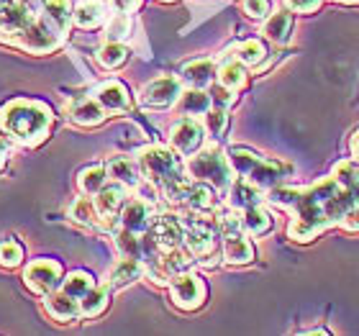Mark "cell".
I'll list each match as a JSON object with an SVG mask.
<instances>
[{"instance_id":"9c48e42d","label":"cell","mask_w":359,"mask_h":336,"mask_svg":"<svg viewBox=\"0 0 359 336\" xmlns=\"http://www.w3.org/2000/svg\"><path fill=\"white\" fill-rule=\"evenodd\" d=\"M216 234L218 224H210L205 218H187L185 221V247L198 257V262L216 254Z\"/></svg>"},{"instance_id":"3957f363","label":"cell","mask_w":359,"mask_h":336,"mask_svg":"<svg viewBox=\"0 0 359 336\" xmlns=\"http://www.w3.org/2000/svg\"><path fill=\"white\" fill-rule=\"evenodd\" d=\"M180 157H182L180 152L167 147H147L139 154V167L147 182L165 195L167 201L175 203H182L185 187L190 185V180L185 177L187 167H182Z\"/></svg>"},{"instance_id":"5b68a950","label":"cell","mask_w":359,"mask_h":336,"mask_svg":"<svg viewBox=\"0 0 359 336\" xmlns=\"http://www.w3.org/2000/svg\"><path fill=\"white\" fill-rule=\"evenodd\" d=\"M187 172L193 180H201V182H208L210 187H216L218 193H226L229 185H231V162H229V154L218 149L216 144L210 147H201V149L190 154L187 159Z\"/></svg>"},{"instance_id":"277c9868","label":"cell","mask_w":359,"mask_h":336,"mask_svg":"<svg viewBox=\"0 0 359 336\" xmlns=\"http://www.w3.org/2000/svg\"><path fill=\"white\" fill-rule=\"evenodd\" d=\"M229 162H231V170L239 177H247L249 182H255L262 190L275 187L280 182V177L290 175V165H285L280 159H264L257 152L244 149V147L229 149Z\"/></svg>"},{"instance_id":"f6af8a7d","label":"cell","mask_w":359,"mask_h":336,"mask_svg":"<svg viewBox=\"0 0 359 336\" xmlns=\"http://www.w3.org/2000/svg\"><path fill=\"white\" fill-rule=\"evenodd\" d=\"M18 6L26 8V11H29V13H34V15H41V11H44V6H46V0H18Z\"/></svg>"},{"instance_id":"484cf974","label":"cell","mask_w":359,"mask_h":336,"mask_svg":"<svg viewBox=\"0 0 359 336\" xmlns=\"http://www.w3.org/2000/svg\"><path fill=\"white\" fill-rule=\"evenodd\" d=\"M290 31H292V13H287V11H277L269 18H264L262 34L272 44H287Z\"/></svg>"},{"instance_id":"1f68e13d","label":"cell","mask_w":359,"mask_h":336,"mask_svg":"<svg viewBox=\"0 0 359 336\" xmlns=\"http://www.w3.org/2000/svg\"><path fill=\"white\" fill-rule=\"evenodd\" d=\"M334 177L346 187V190H352L357 195V203H359V159H341L334 165V172H331Z\"/></svg>"},{"instance_id":"836d02e7","label":"cell","mask_w":359,"mask_h":336,"mask_svg":"<svg viewBox=\"0 0 359 336\" xmlns=\"http://www.w3.org/2000/svg\"><path fill=\"white\" fill-rule=\"evenodd\" d=\"M60 288L67 293V295L80 300L90 288H95V277L90 275V272H85V269H75V272H69V275L62 280Z\"/></svg>"},{"instance_id":"4fadbf2b","label":"cell","mask_w":359,"mask_h":336,"mask_svg":"<svg viewBox=\"0 0 359 336\" xmlns=\"http://www.w3.org/2000/svg\"><path fill=\"white\" fill-rule=\"evenodd\" d=\"M93 201H95V208H97V213H100V218H105V221L111 224L113 218L121 216V210L126 206V185H121V182L108 185V182H105L95 193Z\"/></svg>"},{"instance_id":"8992f818","label":"cell","mask_w":359,"mask_h":336,"mask_svg":"<svg viewBox=\"0 0 359 336\" xmlns=\"http://www.w3.org/2000/svg\"><path fill=\"white\" fill-rule=\"evenodd\" d=\"M0 41L21 46V49H26V52H31V54H49L62 44V36L39 15L36 21H31L26 29L15 31V34H8V36H0Z\"/></svg>"},{"instance_id":"83f0119b","label":"cell","mask_w":359,"mask_h":336,"mask_svg":"<svg viewBox=\"0 0 359 336\" xmlns=\"http://www.w3.org/2000/svg\"><path fill=\"white\" fill-rule=\"evenodd\" d=\"M105 15H108V8L103 0H83L75 8V23L80 29H97L105 21Z\"/></svg>"},{"instance_id":"d4e9b609","label":"cell","mask_w":359,"mask_h":336,"mask_svg":"<svg viewBox=\"0 0 359 336\" xmlns=\"http://www.w3.org/2000/svg\"><path fill=\"white\" fill-rule=\"evenodd\" d=\"M241 226H244V231H247L249 236H257V239H259V236L272 231L275 221L269 216V210L262 208V203H259V206H252V208L241 210Z\"/></svg>"},{"instance_id":"d6a6232c","label":"cell","mask_w":359,"mask_h":336,"mask_svg":"<svg viewBox=\"0 0 359 336\" xmlns=\"http://www.w3.org/2000/svg\"><path fill=\"white\" fill-rule=\"evenodd\" d=\"M69 218L83 226H97L100 213H97V208H95V201L83 193V198H77V201L69 206Z\"/></svg>"},{"instance_id":"bcb514c9","label":"cell","mask_w":359,"mask_h":336,"mask_svg":"<svg viewBox=\"0 0 359 336\" xmlns=\"http://www.w3.org/2000/svg\"><path fill=\"white\" fill-rule=\"evenodd\" d=\"M6 157H8V139L0 136V167L6 165Z\"/></svg>"},{"instance_id":"7c38bea8","label":"cell","mask_w":359,"mask_h":336,"mask_svg":"<svg viewBox=\"0 0 359 336\" xmlns=\"http://www.w3.org/2000/svg\"><path fill=\"white\" fill-rule=\"evenodd\" d=\"M121 226L134 231L142 236L147 229H149L151 218H154V210H151V201L147 198H134V201H126L123 210H121Z\"/></svg>"},{"instance_id":"ee69618b","label":"cell","mask_w":359,"mask_h":336,"mask_svg":"<svg viewBox=\"0 0 359 336\" xmlns=\"http://www.w3.org/2000/svg\"><path fill=\"white\" fill-rule=\"evenodd\" d=\"M113 11H121V13H134V11H139V6H142V0H111Z\"/></svg>"},{"instance_id":"74e56055","label":"cell","mask_w":359,"mask_h":336,"mask_svg":"<svg viewBox=\"0 0 359 336\" xmlns=\"http://www.w3.org/2000/svg\"><path fill=\"white\" fill-rule=\"evenodd\" d=\"M116 247L123 257H136V260H142L144 257V247H142V239H139V234L128 231L121 226V231L116 234Z\"/></svg>"},{"instance_id":"d6986e66","label":"cell","mask_w":359,"mask_h":336,"mask_svg":"<svg viewBox=\"0 0 359 336\" xmlns=\"http://www.w3.org/2000/svg\"><path fill=\"white\" fill-rule=\"evenodd\" d=\"M105 170L116 182L126 187H139L142 185V167H139V159L131 157H111L105 162Z\"/></svg>"},{"instance_id":"603a6c76","label":"cell","mask_w":359,"mask_h":336,"mask_svg":"<svg viewBox=\"0 0 359 336\" xmlns=\"http://www.w3.org/2000/svg\"><path fill=\"white\" fill-rule=\"evenodd\" d=\"M69 119L75 121L77 126H97L105 121V108L95 98H83L69 105Z\"/></svg>"},{"instance_id":"e575fe53","label":"cell","mask_w":359,"mask_h":336,"mask_svg":"<svg viewBox=\"0 0 359 336\" xmlns=\"http://www.w3.org/2000/svg\"><path fill=\"white\" fill-rule=\"evenodd\" d=\"M105 180H108L105 165H93V167H85V170L80 172L77 185H80V190H83L85 195H95L97 190L105 185Z\"/></svg>"},{"instance_id":"7bdbcfd3","label":"cell","mask_w":359,"mask_h":336,"mask_svg":"<svg viewBox=\"0 0 359 336\" xmlns=\"http://www.w3.org/2000/svg\"><path fill=\"white\" fill-rule=\"evenodd\" d=\"M341 229H344V231H352V234L359 231V206L346 210L344 221H341Z\"/></svg>"},{"instance_id":"f35d334b","label":"cell","mask_w":359,"mask_h":336,"mask_svg":"<svg viewBox=\"0 0 359 336\" xmlns=\"http://www.w3.org/2000/svg\"><path fill=\"white\" fill-rule=\"evenodd\" d=\"M23 262V247L15 239L0 241V267L13 269Z\"/></svg>"},{"instance_id":"9a60e30c","label":"cell","mask_w":359,"mask_h":336,"mask_svg":"<svg viewBox=\"0 0 359 336\" xmlns=\"http://www.w3.org/2000/svg\"><path fill=\"white\" fill-rule=\"evenodd\" d=\"M95 100L105 108V113H126L131 108V95L128 88L118 80H108L97 88Z\"/></svg>"},{"instance_id":"8fae6325","label":"cell","mask_w":359,"mask_h":336,"mask_svg":"<svg viewBox=\"0 0 359 336\" xmlns=\"http://www.w3.org/2000/svg\"><path fill=\"white\" fill-rule=\"evenodd\" d=\"M203 142H205V126L198 119H193V116L180 119L170 128V144H172V149L180 152L182 157L195 154L203 147Z\"/></svg>"},{"instance_id":"8d00e7d4","label":"cell","mask_w":359,"mask_h":336,"mask_svg":"<svg viewBox=\"0 0 359 336\" xmlns=\"http://www.w3.org/2000/svg\"><path fill=\"white\" fill-rule=\"evenodd\" d=\"M203 126H205L208 136L221 139V136L226 134V128H229V108H218V105H213V108L203 116Z\"/></svg>"},{"instance_id":"7402d4cb","label":"cell","mask_w":359,"mask_h":336,"mask_svg":"<svg viewBox=\"0 0 359 336\" xmlns=\"http://www.w3.org/2000/svg\"><path fill=\"white\" fill-rule=\"evenodd\" d=\"M142 275H144V262L136 260V257H123L108 272V285L111 288H126V285L136 283Z\"/></svg>"},{"instance_id":"e0dca14e","label":"cell","mask_w":359,"mask_h":336,"mask_svg":"<svg viewBox=\"0 0 359 336\" xmlns=\"http://www.w3.org/2000/svg\"><path fill=\"white\" fill-rule=\"evenodd\" d=\"M226 193H229V206H231L233 210H247V208H252V206H259V203L264 201L262 187H257L255 182H249L247 177L233 180Z\"/></svg>"},{"instance_id":"7dc6e473","label":"cell","mask_w":359,"mask_h":336,"mask_svg":"<svg viewBox=\"0 0 359 336\" xmlns=\"http://www.w3.org/2000/svg\"><path fill=\"white\" fill-rule=\"evenodd\" d=\"M337 3H346V6H359V0H337Z\"/></svg>"},{"instance_id":"ab89813d","label":"cell","mask_w":359,"mask_h":336,"mask_svg":"<svg viewBox=\"0 0 359 336\" xmlns=\"http://www.w3.org/2000/svg\"><path fill=\"white\" fill-rule=\"evenodd\" d=\"M244 13L255 21H264L272 15V0H244Z\"/></svg>"},{"instance_id":"2e32d148","label":"cell","mask_w":359,"mask_h":336,"mask_svg":"<svg viewBox=\"0 0 359 336\" xmlns=\"http://www.w3.org/2000/svg\"><path fill=\"white\" fill-rule=\"evenodd\" d=\"M224 260L233 267H241V264H249L255 262V247L249 241L247 231H233L224 236Z\"/></svg>"},{"instance_id":"d590c367","label":"cell","mask_w":359,"mask_h":336,"mask_svg":"<svg viewBox=\"0 0 359 336\" xmlns=\"http://www.w3.org/2000/svg\"><path fill=\"white\" fill-rule=\"evenodd\" d=\"M131 36V13H116L108 18V26H105V39L108 41H126Z\"/></svg>"},{"instance_id":"f546056e","label":"cell","mask_w":359,"mask_h":336,"mask_svg":"<svg viewBox=\"0 0 359 336\" xmlns=\"http://www.w3.org/2000/svg\"><path fill=\"white\" fill-rule=\"evenodd\" d=\"M236 60L247 67H259L267 60V46H264L262 39H247L236 46Z\"/></svg>"},{"instance_id":"5bb4252c","label":"cell","mask_w":359,"mask_h":336,"mask_svg":"<svg viewBox=\"0 0 359 336\" xmlns=\"http://www.w3.org/2000/svg\"><path fill=\"white\" fill-rule=\"evenodd\" d=\"M44 308H46V314L52 316L54 321H60V323H72L80 318V300L72 298V295H67V293L62 290H54L46 295L44 300Z\"/></svg>"},{"instance_id":"60d3db41","label":"cell","mask_w":359,"mask_h":336,"mask_svg":"<svg viewBox=\"0 0 359 336\" xmlns=\"http://www.w3.org/2000/svg\"><path fill=\"white\" fill-rule=\"evenodd\" d=\"M236 93L229 88H224V85H210V100H213V105H218V108H231L233 103H236Z\"/></svg>"},{"instance_id":"52a82bcc","label":"cell","mask_w":359,"mask_h":336,"mask_svg":"<svg viewBox=\"0 0 359 336\" xmlns=\"http://www.w3.org/2000/svg\"><path fill=\"white\" fill-rule=\"evenodd\" d=\"M170 295H172V303L180 311H198L208 298V285H205L203 277L193 275L187 269V272H180V275L172 277Z\"/></svg>"},{"instance_id":"b9f144b4","label":"cell","mask_w":359,"mask_h":336,"mask_svg":"<svg viewBox=\"0 0 359 336\" xmlns=\"http://www.w3.org/2000/svg\"><path fill=\"white\" fill-rule=\"evenodd\" d=\"M287 6H290L295 13H313V11H318L321 0H287Z\"/></svg>"},{"instance_id":"cb8c5ba5","label":"cell","mask_w":359,"mask_h":336,"mask_svg":"<svg viewBox=\"0 0 359 336\" xmlns=\"http://www.w3.org/2000/svg\"><path fill=\"white\" fill-rule=\"evenodd\" d=\"M108 303H111V285H95L80 298V314L83 318H97L108 308Z\"/></svg>"},{"instance_id":"6da1fadb","label":"cell","mask_w":359,"mask_h":336,"mask_svg":"<svg viewBox=\"0 0 359 336\" xmlns=\"http://www.w3.org/2000/svg\"><path fill=\"white\" fill-rule=\"evenodd\" d=\"M267 201L292 216L287 236L298 244H308L326 229L339 226L346 210L359 206L357 195L346 190L334 175L308 187H269Z\"/></svg>"},{"instance_id":"4dcf8cb0","label":"cell","mask_w":359,"mask_h":336,"mask_svg":"<svg viewBox=\"0 0 359 336\" xmlns=\"http://www.w3.org/2000/svg\"><path fill=\"white\" fill-rule=\"evenodd\" d=\"M97 65L103 69H116L121 65H126L128 60V49L123 46V41H108L105 46L97 49Z\"/></svg>"},{"instance_id":"f1b7e54d","label":"cell","mask_w":359,"mask_h":336,"mask_svg":"<svg viewBox=\"0 0 359 336\" xmlns=\"http://www.w3.org/2000/svg\"><path fill=\"white\" fill-rule=\"evenodd\" d=\"M218 83L224 85V88L233 90V93H241V90L247 88V83H249L247 65H241L239 60L224 62V65L218 67Z\"/></svg>"},{"instance_id":"ba28073f","label":"cell","mask_w":359,"mask_h":336,"mask_svg":"<svg viewBox=\"0 0 359 336\" xmlns=\"http://www.w3.org/2000/svg\"><path fill=\"white\" fill-rule=\"evenodd\" d=\"M62 264L54 260H34L23 272V283L31 293L36 295H49V293L60 290L62 285Z\"/></svg>"},{"instance_id":"30bf717a","label":"cell","mask_w":359,"mask_h":336,"mask_svg":"<svg viewBox=\"0 0 359 336\" xmlns=\"http://www.w3.org/2000/svg\"><path fill=\"white\" fill-rule=\"evenodd\" d=\"M180 95H182V80L175 75H165L144 85L139 93V103L144 108H170L177 103Z\"/></svg>"},{"instance_id":"7a4b0ae2","label":"cell","mask_w":359,"mask_h":336,"mask_svg":"<svg viewBox=\"0 0 359 336\" xmlns=\"http://www.w3.org/2000/svg\"><path fill=\"white\" fill-rule=\"evenodd\" d=\"M52 108L39 100H11L0 108V126L13 142L23 147H36L52 128Z\"/></svg>"},{"instance_id":"4316f807","label":"cell","mask_w":359,"mask_h":336,"mask_svg":"<svg viewBox=\"0 0 359 336\" xmlns=\"http://www.w3.org/2000/svg\"><path fill=\"white\" fill-rule=\"evenodd\" d=\"M177 108L182 116H205L213 108V100H210V93H205V90L190 88L180 95Z\"/></svg>"},{"instance_id":"c3c4849f","label":"cell","mask_w":359,"mask_h":336,"mask_svg":"<svg viewBox=\"0 0 359 336\" xmlns=\"http://www.w3.org/2000/svg\"><path fill=\"white\" fill-rule=\"evenodd\" d=\"M6 3H8V0H0V6H6Z\"/></svg>"},{"instance_id":"44dd1931","label":"cell","mask_w":359,"mask_h":336,"mask_svg":"<svg viewBox=\"0 0 359 336\" xmlns=\"http://www.w3.org/2000/svg\"><path fill=\"white\" fill-rule=\"evenodd\" d=\"M41 18H44L49 26H52L60 36H65L75 21V11H72V3L69 0H46L44 11H41Z\"/></svg>"},{"instance_id":"ac0fdd59","label":"cell","mask_w":359,"mask_h":336,"mask_svg":"<svg viewBox=\"0 0 359 336\" xmlns=\"http://www.w3.org/2000/svg\"><path fill=\"white\" fill-rule=\"evenodd\" d=\"M218 80V67L213 60H195L187 62L182 67V83H187L190 88H210Z\"/></svg>"},{"instance_id":"ffe728a7","label":"cell","mask_w":359,"mask_h":336,"mask_svg":"<svg viewBox=\"0 0 359 336\" xmlns=\"http://www.w3.org/2000/svg\"><path fill=\"white\" fill-rule=\"evenodd\" d=\"M216 187H210L208 182H201L195 180L185 187V195H182V203L187 208L195 210V213H208V210L216 208Z\"/></svg>"}]
</instances>
